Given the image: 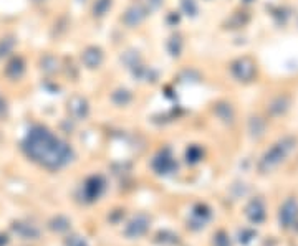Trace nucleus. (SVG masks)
Wrapping results in <instances>:
<instances>
[{
  "mask_svg": "<svg viewBox=\"0 0 298 246\" xmlns=\"http://www.w3.org/2000/svg\"><path fill=\"white\" fill-rule=\"evenodd\" d=\"M103 58L104 56H103L101 48H98V46H88V48H85L83 53H81V61H83V65L90 70L98 68V66L103 63Z\"/></svg>",
  "mask_w": 298,
  "mask_h": 246,
  "instance_id": "obj_6",
  "label": "nucleus"
},
{
  "mask_svg": "<svg viewBox=\"0 0 298 246\" xmlns=\"http://www.w3.org/2000/svg\"><path fill=\"white\" fill-rule=\"evenodd\" d=\"M298 218V204L295 200H287L280 208V223L285 228H290L292 225L297 223Z\"/></svg>",
  "mask_w": 298,
  "mask_h": 246,
  "instance_id": "obj_5",
  "label": "nucleus"
},
{
  "mask_svg": "<svg viewBox=\"0 0 298 246\" xmlns=\"http://www.w3.org/2000/svg\"><path fill=\"white\" fill-rule=\"evenodd\" d=\"M146 5H148V10H149V12H151V10H156V8H159V7L162 5V0H148Z\"/></svg>",
  "mask_w": 298,
  "mask_h": 246,
  "instance_id": "obj_18",
  "label": "nucleus"
},
{
  "mask_svg": "<svg viewBox=\"0 0 298 246\" xmlns=\"http://www.w3.org/2000/svg\"><path fill=\"white\" fill-rule=\"evenodd\" d=\"M245 211H247V216L252 223H262L263 218H265V206H263V202L258 199L252 200L250 204L247 205Z\"/></svg>",
  "mask_w": 298,
  "mask_h": 246,
  "instance_id": "obj_9",
  "label": "nucleus"
},
{
  "mask_svg": "<svg viewBox=\"0 0 298 246\" xmlns=\"http://www.w3.org/2000/svg\"><path fill=\"white\" fill-rule=\"evenodd\" d=\"M148 7H144V5H131L128 8L126 12H124V15H123V22L126 23V25L129 27V28H133V27H138L139 23H143L144 22V18L148 17Z\"/></svg>",
  "mask_w": 298,
  "mask_h": 246,
  "instance_id": "obj_4",
  "label": "nucleus"
},
{
  "mask_svg": "<svg viewBox=\"0 0 298 246\" xmlns=\"http://www.w3.org/2000/svg\"><path fill=\"white\" fill-rule=\"evenodd\" d=\"M182 8L187 15H196L197 13V3L194 0H182Z\"/></svg>",
  "mask_w": 298,
  "mask_h": 246,
  "instance_id": "obj_16",
  "label": "nucleus"
},
{
  "mask_svg": "<svg viewBox=\"0 0 298 246\" xmlns=\"http://www.w3.org/2000/svg\"><path fill=\"white\" fill-rule=\"evenodd\" d=\"M68 246H86V243L78 236H73V238L68 240Z\"/></svg>",
  "mask_w": 298,
  "mask_h": 246,
  "instance_id": "obj_19",
  "label": "nucleus"
},
{
  "mask_svg": "<svg viewBox=\"0 0 298 246\" xmlns=\"http://www.w3.org/2000/svg\"><path fill=\"white\" fill-rule=\"evenodd\" d=\"M103 187H104V183H103V178L101 177H90L88 180H86V183H85V187H83V194H85V199L86 200H96L98 199L99 195H101V192H103Z\"/></svg>",
  "mask_w": 298,
  "mask_h": 246,
  "instance_id": "obj_7",
  "label": "nucleus"
},
{
  "mask_svg": "<svg viewBox=\"0 0 298 246\" xmlns=\"http://www.w3.org/2000/svg\"><path fill=\"white\" fill-rule=\"evenodd\" d=\"M68 109H70V114L73 116V118H76V119H85L86 116H88V113H90V108H88L86 99L80 98V96H75V98L70 101Z\"/></svg>",
  "mask_w": 298,
  "mask_h": 246,
  "instance_id": "obj_10",
  "label": "nucleus"
},
{
  "mask_svg": "<svg viewBox=\"0 0 298 246\" xmlns=\"http://www.w3.org/2000/svg\"><path fill=\"white\" fill-rule=\"evenodd\" d=\"M22 147L33 162L50 170L68 165L73 159V149L43 126H33L23 139Z\"/></svg>",
  "mask_w": 298,
  "mask_h": 246,
  "instance_id": "obj_1",
  "label": "nucleus"
},
{
  "mask_svg": "<svg viewBox=\"0 0 298 246\" xmlns=\"http://www.w3.org/2000/svg\"><path fill=\"white\" fill-rule=\"evenodd\" d=\"M148 225H149L148 216L144 215L134 216V218L129 221V225L126 226V235L131 236V238H138V236H141L143 233H146Z\"/></svg>",
  "mask_w": 298,
  "mask_h": 246,
  "instance_id": "obj_8",
  "label": "nucleus"
},
{
  "mask_svg": "<svg viewBox=\"0 0 298 246\" xmlns=\"http://www.w3.org/2000/svg\"><path fill=\"white\" fill-rule=\"evenodd\" d=\"M111 7V0H96L93 5V13L95 17H103L106 15V12Z\"/></svg>",
  "mask_w": 298,
  "mask_h": 246,
  "instance_id": "obj_14",
  "label": "nucleus"
},
{
  "mask_svg": "<svg viewBox=\"0 0 298 246\" xmlns=\"http://www.w3.org/2000/svg\"><path fill=\"white\" fill-rule=\"evenodd\" d=\"M230 73H232V76L237 81L248 83V81H252L253 76H255L257 68L250 58H239V60H235L234 63L230 65Z\"/></svg>",
  "mask_w": 298,
  "mask_h": 246,
  "instance_id": "obj_3",
  "label": "nucleus"
},
{
  "mask_svg": "<svg viewBox=\"0 0 298 246\" xmlns=\"http://www.w3.org/2000/svg\"><path fill=\"white\" fill-rule=\"evenodd\" d=\"M200 159V149L199 147H191L187 151V162H197Z\"/></svg>",
  "mask_w": 298,
  "mask_h": 246,
  "instance_id": "obj_17",
  "label": "nucleus"
},
{
  "mask_svg": "<svg viewBox=\"0 0 298 246\" xmlns=\"http://www.w3.org/2000/svg\"><path fill=\"white\" fill-rule=\"evenodd\" d=\"M152 167H154V170L157 173H169V172H172L176 168V162L167 152H162L154 159Z\"/></svg>",
  "mask_w": 298,
  "mask_h": 246,
  "instance_id": "obj_11",
  "label": "nucleus"
},
{
  "mask_svg": "<svg viewBox=\"0 0 298 246\" xmlns=\"http://www.w3.org/2000/svg\"><path fill=\"white\" fill-rule=\"evenodd\" d=\"M131 98L133 96L128 89H118V91H114L111 96L113 103H116L118 106H126L129 101H131Z\"/></svg>",
  "mask_w": 298,
  "mask_h": 246,
  "instance_id": "obj_13",
  "label": "nucleus"
},
{
  "mask_svg": "<svg viewBox=\"0 0 298 246\" xmlns=\"http://www.w3.org/2000/svg\"><path fill=\"white\" fill-rule=\"evenodd\" d=\"M23 71H25V63H23V60L20 56L13 58V60L8 61V65L5 66V75L12 80L20 78L23 75Z\"/></svg>",
  "mask_w": 298,
  "mask_h": 246,
  "instance_id": "obj_12",
  "label": "nucleus"
},
{
  "mask_svg": "<svg viewBox=\"0 0 298 246\" xmlns=\"http://www.w3.org/2000/svg\"><path fill=\"white\" fill-rule=\"evenodd\" d=\"M295 146H297V141L293 137H290V136H287V137L280 139V141H277L262 156L260 162H258V168H260L262 172L273 170V168L280 165V164L285 161L288 156H290V152L295 149Z\"/></svg>",
  "mask_w": 298,
  "mask_h": 246,
  "instance_id": "obj_2",
  "label": "nucleus"
},
{
  "mask_svg": "<svg viewBox=\"0 0 298 246\" xmlns=\"http://www.w3.org/2000/svg\"><path fill=\"white\" fill-rule=\"evenodd\" d=\"M287 108H288V99L287 98H277L270 104V113L272 114H282Z\"/></svg>",
  "mask_w": 298,
  "mask_h": 246,
  "instance_id": "obj_15",
  "label": "nucleus"
}]
</instances>
